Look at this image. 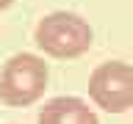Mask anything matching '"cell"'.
Wrapping results in <instances>:
<instances>
[{
    "label": "cell",
    "instance_id": "1",
    "mask_svg": "<svg viewBox=\"0 0 133 124\" xmlns=\"http://www.w3.org/2000/svg\"><path fill=\"white\" fill-rule=\"evenodd\" d=\"M33 41L44 55L66 61V58H81L83 52H89L94 33L83 17L72 11H53L39 19L33 30Z\"/></svg>",
    "mask_w": 133,
    "mask_h": 124
},
{
    "label": "cell",
    "instance_id": "2",
    "mask_svg": "<svg viewBox=\"0 0 133 124\" xmlns=\"http://www.w3.org/2000/svg\"><path fill=\"white\" fill-rule=\"evenodd\" d=\"M50 69L44 58L33 52H17L6 61L0 72V99L11 107L33 105L47 88Z\"/></svg>",
    "mask_w": 133,
    "mask_h": 124
},
{
    "label": "cell",
    "instance_id": "3",
    "mask_svg": "<svg viewBox=\"0 0 133 124\" xmlns=\"http://www.w3.org/2000/svg\"><path fill=\"white\" fill-rule=\"evenodd\" d=\"M89 97L105 113H125L133 107V66L105 61L89 77Z\"/></svg>",
    "mask_w": 133,
    "mask_h": 124
},
{
    "label": "cell",
    "instance_id": "4",
    "mask_svg": "<svg viewBox=\"0 0 133 124\" xmlns=\"http://www.w3.org/2000/svg\"><path fill=\"white\" fill-rule=\"evenodd\" d=\"M39 124H100L97 113L81 97H56L39 110Z\"/></svg>",
    "mask_w": 133,
    "mask_h": 124
},
{
    "label": "cell",
    "instance_id": "5",
    "mask_svg": "<svg viewBox=\"0 0 133 124\" xmlns=\"http://www.w3.org/2000/svg\"><path fill=\"white\" fill-rule=\"evenodd\" d=\"M11 3H14V0H0V11H3V8H8Z\"/></svg>",
    "mask_w": 133,
    "mask_h": 124
}]
</instances>
